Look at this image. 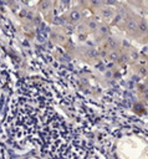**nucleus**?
I'll use <instances>...</instances> for the list:
<instances>
[{
	"label": "nucleus",
	"instance_id": "f03ea898",
	"mask_svg": "<svg viewBox=\"0 0 148 159\" xmlns=\"http://www.w3.org/2000/svg\"><path fill=\"white\" fill-rule=\"evenodd\" d=\"M51 5H52V2H51L50 0H44V1H41V2L39 4V9H40L41 11H47V10H50Z\"/></svg>",
	"mask_w": 148,
	"mask_h": 159
},
{
	"label": "nucleus",
	"instance_id": "20e7f679",
	"mask_svg": "<svg viewBox=\"0 0 148 159\" xmlns=\"http://www.w3.org/2000/svg\"><path fill=\"white\" fill-rule=\"evenodd\" d=\"M80 17H81V14H80V11H77V10H73V11H71V12H70V19H71V21L76 22V21H78V20H80Z\"/></svg>",
	"mask_w": 148,
	"mask_h": 159
},
{
	"label": "nucleus",
	"instance_id": "f257e3e1",
	"mask_svg": "<svg viewBox=\"0 0 148 159\" xmlns=\"http://www.w3.org/2000/svg\"><path fill=\"white\" fill-rule=\"evenodd\" d=\"M126 27H127L128 31H137L138 30V22L136 20L131 19V20L127 21V26Z\"/></svg>",
	"mask_w": 148,
	"mask_h": 159
},
{
	"label": "nucleus",
	"instance_id": "6e6552de",
	"mask_svg": "<svg viewBox=\"0 0 148 159\" xmlns=\"http://www.w3.org/2000/svg\"><path fill=\"white\" fill-rule=\"evenodd\" d=\"M99 31H101L102 35H108V34H109V29H108V26H106V25L99 26Z\"/></svg>",
	"mask_w": 148,
	"mask_h": 159
},
{
	"label": "nucleus",
	"instance_id": "9b49d317",
	"mask_svg": "<svg viewBox=\"0 0 148 159\" xmlns=\"http://www.w3.org/2000/svg\"><path fill=\"white\" fill-rule=\"evenodd\" d=\"M73 29H75V26H73V25L66 24V31H67V32H72V31H73Z\"/></svg>",
	"mask_w": 148,
	"mask_h": 159
},
{
	"label": "nucleus",
	"instance_id": "7ed1b4c3",
	"mask_svg": "<svg viewBox=\"0 0 148 159\" xmlns=\"http://www.w3.org/2000/svg\"><path fill=\"white\" fill-rule=\"evenodd\" d=\"M101 12H102V16L104 19H107V20H111L113 17V11L111 9H102Z\"/></svg>",
	"mask_w": 148,
	"mask_h": 159
},
{
	"label": "nucleus",
	"instance_id": "9d476101",
	"mask_svg": "<svg viewBox=\"0 0 148 159\" xmlns=\"http://www.w3.org/2000/svg\"><path fill=\"white\" fill-rule=\"evenodd\" d=\"M108 57H109V60H112V61H117V60H118V53H117L116 51L109 52V53H108Z\"/></svg>",
	"mask_w": 148,
	"mask_h": 159
},
{
	"label": "nucleus",
	"instance_id": "423d86ee",
	"mask_svg": "<svg viewBox=\"0 0 148 159\" xmlns=\"http://www.w3.org/2000/svg\"><path fill=\"white\" fill-rule=\"evenodd\" d=\"M107 43H108L109 48H116V47L118 46V42H117L114 39H112V37H109V39L107 40Z\"/></svg>",
	"mask_w": 148,
	"mask_h": 159
},
{
	"label": "nucleus",
	"instance_id": "f8f14e48",
	"mask_svg": "<svg viewBox=\"0 0 148 159\" xmlns=\"http://www.w3.org/2000/svg\"><path fill=\"white\" fill-rule=\"evenodd\" d=\"M85 27H86V26H85L83 24H81V25H78V26H77L78 31H85Z\"/></svg>",
	"mask_w": 148,
	"mask_h": 159
},
{
	"label": "nucleus",
	"instance_id": "1a4fd4ad",
	"mask_svg": "<svg viewBox=\"0 0 148 159\" xmlns=\"http://www.w3.org/2000/svg\"><path fill=\"white\" fill-rule=\"evenodd\" d=\"M87 55L91 56V57H97V56H98V52H97V50H95V48H88Z\"/></svg>",
	"mask_w": 148,
	"mask_h": 159
},
{
	"label": "nucleus",
	"instance_id": "39448f33",
	"mask_svg": "<svg viewBox=\"0 0 148 159\" xmlns=\"http://www.w3.org/2000/svg\"><path fill=\"white\" fill-rule=\"evenodd\" d=\"M138 30H139L141 32H143V34H146V32L148 31V25H147V22H146L144 20H141V21L138 22Z\"/></svg>",
	"mask_w": 148,
	"mask_h": 159
},
{
	"label": "nucleus",
	"instance_id": "0eeeda50",
	"mask_svg": "<svg viewBox=\"0 0 148 159\" xmlns=\"http://www.w3.org/2000/svg\"><path fill=\"white\" fill-rule=\"evenodd\" d=\"M87 26H88L90 30H96V29H97V22H96L95 20H90V21L87 22Z\"/></svg>",
	"mask_w": 148,
	"mask_h": 159
}]
</instances>
